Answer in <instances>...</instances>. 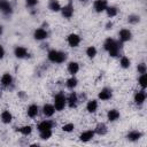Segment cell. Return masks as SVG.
<instances>
[{
  "mask_svg": "<svg viewBox=\"0 0 147 147\" xmlns=\"http://www.w3.org/2000/svg\"><path fill=\"white\" fill-rule=\"evenodd\" d=\"M105 49L108 51L110 56H117L118 55V51H119V44L117 41H115L113 38H108L105 41Z\"/></svg>",
  "mask_w": 147,
  "mask_h": 147,
  "instance_id": "obj_1",
  "label": "cell"
},
{
  "mask_svg": "<svg viewBox=\"0 0 147 147\" xmlns=\"http://www.w3.org/2000/svg\"><path fill=\"white\" fill-rule=\"evenodd\" d=\"M47 57L51 62L53 63H62L65 59H67V54L63 53V52H60V51H55V49H52L48 52L47 54Z\"/></svg>",
  "mask_w": 147,
  "mask_h": 147,
  "instance_id": "obj_2",
  "label": "cell"
},
{
  "mask_svg": "<svg viewBox=\"0 0 147 147\" xmlns=\"http://www.w3.org/2000/svg\"><path fill=\"white\" fill-rule=\"evenodd\" d=\"M65 105H67V98L64 96V94H63V93L56 94L55 98H54V108H55L56 110L61 111V110L64 109Z\"/></svg>",
  "mask_w": 147,
  "mask_h": 147,
  "instance_id": "obj_3",
  "label": "cell"
},
{
  "mask_svg": "<svg viewBox=\"0 0 147 147\" xmlns=\"http://www.w3.org/2000/svg\"><path fill=\"white\" fill-rule=\"evenodd\" d=\"M107 7H108L107 0H95L94 3H93V8H94V10H95L96 13L105 11Z\"/></svg>",
  "mask_w": 147,
  "mask_h": 147,
  "instance_id": "obj_4",
  "label": "cell"
},
{
  "mask_svg": "<svg viewBox=\"0 0 147 147\" xmlns=\"http://www.w3.org/2000/svg\"><path fill=\"white\" fill-rule=\"evenodd\" d=\"M67 40H68L69 46H71V47H77V46L79 45V42H80V37H79L78 34H76V33H70V34L68 36Z\"/></svg>",
  "mask_w": 147,
  "mask_h": 147,
  "instance_id": "obj_5",
  "label": "cell"
},
{
  "mask_svg": "<svg viewBox=\"0 0 147 147\" xmlns=\"http://www.w3.org/2000/svg\"><path fill=\"white\" fill-rule=\"evenodd\" d=\"M61 11H62V16L65 17V18H70L74 14V6L71 2H69L68 5H65L63 8H61Z\"/></svg>",
  "mask_w": 147,
  "mask_h": 147,
  "instance_id": "obj_6",
  "label": "cell"
},
{
  "mask_svg": "<svg viewBox=\"0 0 147 147\" xmlns=\"http://www.w3.org/2000/svg\"><path fill=\"white\" fill-rule=\"evenodd\" d=\"M0 10L5 15H9L11 13V6L7 0H0Z\"/></svg>",
  "mask_w": 147,
  "mask_h": 147,
  "instance_id": "obj_7",
  "label": "cell"
},
{
  "mask_svg": "<svg viewBox=\"0 0 147 147\" xmlns=\"http://www.w3.org/2000/svg\"><path fill=\"white\" fill-rule=\"evenodd\" d=\"M93 137H94V131L87 130V131H84V132L79 136V140L83 141V142H87V141H90Z\"/></svg>",
  "mask_w": 147,
  "mask_h": 147,
  "instance_id": "obj_8",
  "label": "cell"
},
{
  "mask_svg": "<svg viewBox=\"0 0 147 147\" xmlns=\"http://www.w3.org/2000/svg\"><path fill=\"white\" fill-rule=\"evenodd\" d=\"M118 36H119L121 41H129V40L131 39V37H132V33H131V31L127 30V29H122V30L119 31Z\"/></svg>",
  "mask_w": 147,
  "mask_h": 147,
  "instance_id": "obj_9",
  "label": "cell"
},
{
  "mask_svg": "<svg viewBox=\"0 0 147 147\" xmlns=\"http://www.w3.org/2000/svg\"><path fill=\"white\" fill-rule=\"evenodd\" d=\"M42 113H44V115H45L46 117H51V116L54 115V113H55V108H54L53 105L46 103V105H44V107H42Z\"/></svg>",
  "mask_w": 147,
  "mask_h": 147,
  "instance_id": "obj_10",
  "label": "cell"
},
{
  "mask_svg": "<svg viewBox=\"0 0 147 147\" xmlns=\"http://www.w3.org/2000/svg\"><path fill=\"white\" fill-rule=\"evenodd\" d=\"M38 131H44V130H51L53 127V122L49 121V119H46V121H42L38 124Z\"/></svg>",
  "mask_w": 147,
  "mask_h": 147,
  "instance_id": "obj_11",
  "label": "cell"
},
{
  "mask_svg": "<svg viewBox=\"0 0 147 147\" xmlns=\"http://www.w3.org/2000/svg\"><path fill=\"white\" fill-rule=\"evenodd\" d=\"M14 54H15L16 57L23 59V57H25V56L28 55V51H26V48L23 47V46H17V47L15 48V51H14Z\"/></svg>",
  "mask_w": 147,
  "mask_h": 147,
  "instance_id": "obj_12",
  "label": "cell"
},
{
  "mask_svg": "<svg viewBox=\"0 0 147 147\" xmlns=\"http://www.w3.org/2000/svg\"><path fill=\"white\" fill-rule=\"evenodd\" d=\"M145 100H146V93H145L144 90L136 93V95H134V102L137 105H142Z\"/></svg>",
  "mask_w": 147,
  "mask_h": 147,
  "instance_id": "obj_13",
  "label": "cell"
},
{
  "mask_svg": "<svg viewBox=\"0 0 147 147\" xmlns=\"http://www.w3.org/2000/svg\"><path fill=\"white\" fill-rule=\"evenodd\" d=\"M47 31L46 30H44V29H37L36 31H34V33H33V37L37 39V40H42V39H45V38H47Z\"/></svg>",
  "mask_w": 147,
  "mask_h": 147,
  "instance_id": "obj_14",
  "label": "cell"
},
{
  "mask_svg": "<svg viewBox=\"0 0 147 147\" xmlns=\"http://www.w3.org/2000/svg\"><path fill=\"white\" fill-rule=\"evenodd\" d=\"M77 101H78V99H77V94H76L75 92L70 93V95H69V96H68V99H67V103L69 105V107H70V108L76 107Z\"/></svg>",
  "mask_w": 147,
  "mask_h": 147,
  "instance_id": "obj_15",
  "label": "cell"
},
{
  "mask_svg": "<svg viewBox=\"0 0 147 147\" xmlns=\"http://www.w3.org/2000/svg\"><path fill=\"white\" fill-rule=\"evenodd\" d=\"M107 118H108V121H110V122L117 121V119L119 118V113H118V110H116V109H110V110L108 111V114H107Z\"/></svg>",
  "mask_w": 147,
  "mask_h": 147,
  "instance_id": "obj_16",
  "label": "cell"
},
{
  "mask_svg": "<svg viewBox=\"0 0 147 147\" xmlns=\"http://www.w3.org/2000/svg\"><path fill=\"white\" fill-rule=\"evenodd\" d=\"M0 82H1V84L3 85V86H9L11 83H13V77H11V75H9V74H3L2 76H1V79H0Z\"/></svg>",
  "mask_w": 147,
  "mask_h": 147,
  "instance_id": "obj_17",
  "label": "cell"
},
{
  "mask_svg": "<svg viewBox=\"0 0 147 147\" xmlns=\"http://www.w3.org/2000/svg\"><path fill=\"white\" fill-rule=\"evenodd\" d=\"M38 111H39V108H38L37 105H30L28 107V116L31 117V118L36 117L38 115Z\"/></svg>",
  "mask_w": 147,
  "mask_h": 147,
  "instance_id": "obj_18",
  "label": "cell"
},
{
  "mask_svg": "<svg viewBox=\"0 0 147 147\" xmlns=\"http://www.w3.org/2000/svg\"><path fill=\"white\" fill-rule=\"evenodd\" d=\"M68 71L72 76L76 75L79 71V64L77 62H69V64H68Z\"/></svg>",
  "mask_w": 147,
  "mask_h": 147,
  "instance_id": "obj_19",
  "label": "cell"
},
{
  "mask_svg": "<svg viewBox=\"0 0 147 147\" xmlns=\"http://www.w3.org/2000/svg\"><path fill=\"white\" fill-rule=\"evenodd\" d=\"M111 98V91L109 88H103L101 90V92L99 93V99L106 101V100H109Z\"/></svg>",
  "mask_w": 147,
  "mask_h": 147,
  "instance_id": "obj_20",
  "label": "cell"
},
{
  "mask_svg": "<svg viewBox=\"0 0 147 147\" xmlns=\"http://www.w3.org/2000/svg\"><path fill=\"white\" fill-rule=\"evenodd\" d=\"M86 109L88 113H95L98 109V101L96 100H90L86 105Z\"/></svg>",
  "mask_w": 147,
  "mask_h": 147,
  "instance_id": "obj_21",
  "label": "cell"
},
{
  "mask_svg": "<svg viewBox=\"0 0 147 147\" xmlns=\"http://www.w3.org/2000/svg\"><path fill=\"white\" fill-rule=\"evenodd\" d=\"M11 119H13V116H11V114H10L9 110H5V111L1 113V121H2L3 123L8 124V123L11 122Z\"/></svg>",
  "mask_w": 147,
  "mask_h": 147,
  "instance_id": "obj_22",
  "label": "cell"
},
{
  "mask_svg": "<svg viewBox=\"0 0 147 147\" xmlns=\"http://www.w3.org/2000/svg\"><path fill=\"white\" fill-rule=\"evenodd\" d=\"M48 7L52 11H60L61 10V5L57 0H51L48 3Z\"/></svg>",
  "mask_w": 147,
  "mask_h": 147,
  "instance_id": "obj_23",
  "label": "cell"
},
{
  "mask_svg": "<svg viewBox=\"0 0 147 147\" xmlns=\"http://www.w3.org/2000/svg\"><path fill=\"white\" fill-rule=\"evenodd\" d=\"M140 137H141V133L138 130H133V131L129 132V134H127V139L131 141H136V140L140 139Z\"/></svg>",
  "mask_w": 147,
  "mask_h": 147,
  "instance_id": "obj_24",
  "label": "cell"
},
{
  "mask_svg": "<svg viewBox=\"0 0 147 147\" xmlns=\"http://www.w3.org/2000/svg\"><path fill=\"white\" fill-rule=\"evenodd\" d=\"M106 11H107V15L109 16V17H114V16H116L117 15V13H118V10H117V8L116 7H113V6H108L107 8H106Z\"/></svg>",
  "mask_w": 147,
  "mask_h": 147,
  "instance_id": "obj_25",
  "label": "cell"
},
{
  "mask_svg": "<svg viewBox=\"0 0 147 147\" xmlns=\"http://www.w3.org/2000/svg\"><path fill=\"white\" fill-rule=\"evenodd\" d=\"M95 132H96L98 134H100V136H103V134L107 133V126H106L105 124H99V125L96 126V129H95Z\"/></svg>",
  "mask_w": 147,
  "mask_h": 147,
  "instance_id": "obj_26",
  "label": "cell"
},
{
  "mask_svg": "<svg viewBox=\"0 0 147 147\" xmlns=\"http://www.w3.org/2000/svg\"><path fill=\"white\" fill-rule=\"evenodd\" d=\"M18 131H20L23 136H29V134L32 132V127H31L30 125H24V126H22Z\"/></svg>",
  "mask_w": 147,
  "mask_h": 147,
  "instance_id": "obj_27",
  "label": "cell"
},
{
  "mask_svg": "<svg viewBox=\"0 0 147 147\" xmlns=\"http://www.w3.org/2000/svg\"><path fill=\"white\" fill-rule=\"evenodd\" d=\"M40 138L44 139V140H47L52 137V129L51 130H44V131H40Z\"/></svg>",
  "mask_w": 147,
  "mask_h": 147,
  "instance_id": "obj_28",
  "label": "cell"
},
{
  "mask_svg": "<svg viewBox=\"0 0 147 147\" xmlns=\"http://www.w3.org/2000/svg\"><path fill=\"white\" fill-rule=\"evenodd\" d=\"M76 86H77V79L72 76L71 78H69V79L67 80V87L72 90V88H74V87H76Z\"/></svg>",
  "mask_w": 147,
  "mask_h": 147,
  "instance_id": "obj_29",
  "label": "cell"
},
{
  "mask_svg": "<svg viewBox=\"0 0 147 147\" xmlns=\"http://www.w3.org/2000/svg\"><path fill=\"white\" fill-rule=\"evenodd\" d=\"M130 60H129V57H126V56H122L121 57V61H119V64H121V67L122 68H129L130 67Z\"/></svg>",
  "mask_w": 147,
  "mask_h": 147,
  "instance_id": "obj_30",
  "label": "cell"
},
{
  "mask_svg": "<svg viewBox=\"0 0 147 147\" xmlns=\"http://www.w3.org/2000/svg\"><path fill=\"white\" fill-rule=\"evenodd\" d=\"M139 85L142 87V88H145L146 86H147V76H146V74H141V76L139 77Z\"/></svg>",
  "mask_w": 147,
  "mask_h": 147,
  "instance_id": "obj_31",
  "label": "cell"
},
{
  "mask_svg": "<svg viewBox=\"0 0 147 147\" xmlns=\"http://www.w3.org/2000/svg\"><path fill=\"white\" fill-rule=\"evenodd\" d=\"M86 55L88 57H94L96 55V48L94 46H90L87 49H86Z\"/></svg>",
  "mask_w": 147,
  "mask_h": 147,
  "instance_id": "obj_32",
  "label": "cell"
},
{
  "mask_svg": "<svg viewBox=\"0 0 147 147\" xmlns=\"http://www.w3.org/2000/svg\"><path fill=\"white\" fill-rule=\"evenodd\" d=\"M74 129H75V126H74L72 123H67V124H64V125L62 126V130H63L64 132H71Z\"/></svg>",
  "mask_w": 147,
  "mask_h": 147,
  "instance_id": "obj_33",
  "label": "cell"
},
{
  "mask_svg": "<svg viewBox=\"0 0 147 147\" xmlns=\"http://www.w3.org/2000/svg\"><path fill=\"white\" fill-rule=\"evenodd\" d=\"M137 70H138L139 74H146V64H145V63H140V64H138Z\"/></svg>",
  "mask_w": 147,
  "mask_h": 147,
  "instance_id": "obj_34",
  "label": "cell"
},
{
  "mask_svg": "<svg viewBox=\"0 0 147 147\" xmlns=\"http://www.w3.org/2000/svg\"><path fill=\"white\" fill-rule=\"evenodd\" d=\"M129 22L130 23H137V22H139V16H137V15L129 16Z\"/></svg>",
  "mask_w": 147,
  "mask_h": 147,
  "instance_id": "obj_35",
  "label": "cell"
},
{
  "mask_svg": "<svg viewBox=\"0 0 147 147\" xmlns=\"http://www.w3.org/2000/svg\"><path fill=\"white\" fill-rule=\"evenodd\" d=\"M38 3V0H26V5L29 7H34Z\"/></svg>",
  "mask_w": 147,
  "mask_h": 147,
  "instance_id": "obj_36",
  "label": "cell"
},
{
  "mask_svg": "<svg viewBox=\"0 0 147 147\" xmlns=\"http://www.w3.org/2000/svg\"><path fill=\"white\" fill-rule=\"evenodd\" d=\"M3 56H5V49H3V47L0 45V60H1Z\"/></svg>",
  "mask_w": 147,
  "mask_h": 147,
  "instance_id": "obj_37",
  "label": "cell"
},
{
  "mask_svg": "<svg viewBox=\"0 0 147 147\" xmlns=\"http://www.w3.org/2000/svg\"><path fill=\"white\" fill-rule=\"evenodd\" d=\"M79 1H86V0H79Z\"/></svg>",
  "mask_w": 147,
  "mask_h": 147,
  "instance_id": "obj_38",
  "label": "cell"
}]
</instances>
